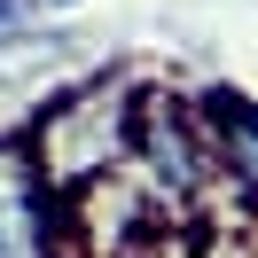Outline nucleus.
<instances>
[{
	"label": "nucleus",
	"mask_w": 258,
	"mask_h": 258,
	"mask_svg": "<svg viewBox=\"0 0 258 258\" xmlns=\"http://www.w3.org/2000/svg\"><path fill=\"white\" fill-rule=\"evenodd\" d=\"M0 258H71L63 196H47L16 133H0Z\"/></svg>",
	"instance_id": "obj_5"
},
{
	"label": "nucleus",
	"mask_w": 258,
	"mask_h": 258,
	"mask_svg": "<svg viewBox=\"0 0 258 258\" xmlns=\"http://www.w3.org/2000/svg\"><path fill=\"white\" fill-rule=\"evenodd\" d=\"M24 16H32V0H0V39L16 32V24H24Z\"/></svg>",
	"instance_id": "obj_6"
},
{
	"label": "nucleus",
	"mask_w": 258,
	"mask_h": 258,
	"mask_svg": "<svg viewBox=\"0 0 258 258\" xmlns=\"http://www.w3.org/2000/svg\"><path fill=\"white\" fill-rule=\"evenodd\" d=\"M125 172L141 180L180 227L211 219L219 180H211L204 133H196V117H188V94H172V86H141V94H133V157H125Z\"/></svg>",
	"instance_id": "obj_2"
},
{
	"label": "nucleus",
	"mask_w": 258,
	"mask_h": 258,
	"mask_svg": "<svg viewBox=\"0 0 258 258\" xmlns=\"http://www.w3.org/2000/svg\"><path fill=\"white\" fill-rule=\"evenodd\" d=\"M172 227L180 219L133 172H110V180H94V188L63 196V242L79 258H157Z\"/></svg>",
	"instance_id": "obj_3"
},
{
	"label": "nucleus",
	"mask_w": 258,
	"mask_h": 258,
	"mask_svg": "<svg viewBox=\"0 0 258 258\" xmlns=\"http://www.w3.org/2000/svg\"><path fill=\"white\" fill-rule=\"evenodd\" d=\"M188 117H196V133H204L219 204L235 211V219H258V102L242 94V86H196ZM219 204H211V219H219Z\"/></svg>",
	"instance_id": "obj_4"
},
{
	"label": "nucleus",
	"mask_w": 258,
	"mask_h": 258,
	"mask_svg": "<svg viewBox=\"0 0 258 258\" xmlns=\"http://www.w3.org/2000/svg\"><path fill=\"white\" fill-rule=\"evenodd\" d=\"M133 94L141 86L125 71H110V79H79V86H63V94H47L32 110V125L16 141L32 157V172L47 180V196H79L94 180L125 172V157H133Z\"/></svg>",
	"instance_id": "obj_1"
},
{
	"label": "nucleus",
	"mask_w": 258,
	"mask_h": 258,
	"mask_svg": "<svg viewBox=\"0 0 258 258\" xmlns=\"http://www.w3.org/2000/svg\"><path fill=\"white\" fill-rule=\"evenodd\" d=\"M32 8H79V0H32Z\"/></svg>",
	"instance_id": "obj_7"
}]
</instances>
